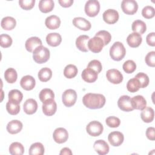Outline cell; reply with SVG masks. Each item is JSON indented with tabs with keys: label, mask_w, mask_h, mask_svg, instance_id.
Returning <instances> with one entry per match:
<instances>
[{
	"label": "cell",
	"mask_w": 155,
	"mask_h": 155,
	"mask_svg": "<svg viewBox=\"0 0 155 155\" xmlns=\"http://www.w3.org/2000/svg\"><path fill=\"white\" fill-rule=\"evenodd\" d=\"M105 97L102 94L89 93L85 94L82 98L84 105L90 109H99L105 104Z\"/></svg>",
	"instance_id": "obj_1"
},
{
	"label": "cell",
	"mask_w": 155,
	"mask_h": 155,
	"mask_svg": "<svg viewBox=\"0 0 155 155\" xmlns=\"http://www.w3.org/2000/svg\"><path fill=\"white\" fill-rule=\"evenodd\" d=\"M126 54V50L120 42H115L110 49V56L112 59L116 61L122 60Z\"/></svg>",
	"instance_id": "obj_2"
},
{
	"label": "cell",
	"mask_w": 155,
	"mask_h": 155,
	"mask_svg": "<svg viewBox=\"0 0 155 155\" xmlns=\"http://www.w3.org/2000/svg\"><path fill=\"white\" fill-rule=\"evenodd\" d=\"M50 50L42 45L38 47L33 52V60L38 64L46 62L50 58Z\"/></svg>",
	"instance_id": "obj_3"
},
{
	"label": "cell",
	"mask_w": 155,
	"mask_h": 155,
	"mask_svg": "<svg viewBox=\"0 0 155 155\" xmlns=\"http://www.w3.org/2000/svg\"><path fill=\"white\" fill-rule=\"evenodd\" d=\"M77 99V94L73 89L66 90L62 94V101L65 107H70L74 105Z\"/></svg>",
	"instance_id": "obj_4"
},
{
	"label": "cell",
	"mask_w": 155,
	"mask_h": 155,
	"mask_svg": "<svg viewBox=\"0 0 155 155\" xmlns=\"http://www.w3.org/2000/svg\"><path fill=\"white\" fill-rule=\"evenodd\" d=\"M100 4L97 0H89L85 5V12L90 17L96 16L99 12Z\"/></svg>",
	"instance_id": "obj_5"
},
{
	"label": "cell",
	"mask_w": 155,
	"mask_h": 155,
	"mask_svg": "<svg viewBox=\"0 0 155 155\" xmlns=\"http://www.w3.org/2000/svg\"><path fill=\"white\" fill-rule=\"evenodd\" d=\"M104 127L101 122L97 120L90 122L86 127V131L87 133L93 137L99 136L103 132Z\"/></svg>",
	"instance_id": "obj_6"
},
{
	"label": "cell",
	"mask_w": 155,
	"mask_h": 155,
	"mask_svg": "<svg viewBox=\"0 0 155 155\" xmlns=\"http://www.w3.org/2000/svg\"><path fill=\"white\" fill-rule=\"evenodd\" d=\"M121 8L124 13L132 15L137 12L138 4L134 0H123L121 2Z\"/></svg>",
	"instance_id": "obj_7"
},
{
	"label": "cell",
	"mask_w": 155,
	"mask_h": 155,
	"mask_svg": "<svg viewBox=\"0 0 155 155\" xmlns=\"http://www.w3.org/2000/svg\"><path fill=\"white\" fill-rule=\"evenodd\" d=\"M104 43L102 39L98 36H94L93 38L89 39L88 42V48L91 51L97 53H99L103 48Z\"/></svg>",
	"instance_id": "obj_8"
},
{
	"label": "cell",
	"mask_w": 155,
	"mask_h": 155,
	"mask_svg": "<svg viewBox=\"0 0 155 155\" xmlns=\"http://www.w3.org/2000/svg\"><path fill=\"white\" fill-rule=\"evenodd\" d=\"M106 77L109 82L114 84H119L123 81L122 74L115 68L108 70L106 73Z\"/></svg>",
	"instance_id": "obj_9"
},
{
	"label": "cell",
	"mask_w": 155,
	"mask_h": 155,
	"mask_svg": "<svg viewBox=\"0 0 155 155\" xmlns=\"http://www.w3.org/2000/svg\"><path fill=\"white\" fill-rule=\"evenodd\" d=\"M53 137L56 143H62L67 140L68 138V133L66 129L59 127L54 131Z\"/></svg>",
	"instance_id": "obj_10"
},
{
	"label": "cell",
	"mask_w": 155,
	"mask_h": 155,
	"mask_svg": "<svg viewBox=\"0 0 155 155\" xmlns=\"http://www.w3.org/2000/svg\"><path fill=\"white\" fill-rule=\"evenodd\" d=\"M104 21L108 24H115L119 19V13L114 9H108L102 15Z\"/></svg>",
	"instance_id": "obj_11"
},
{
	"label": "cell",
	"mask_w": 155,
	"mask_h": 155,
	"mask_svg": "<svg viewBox=\"0 0 155 155\" xmlns=\"http://www.w3.org/2000/svg\"><path fill=\"white\" fill-rule=\"evenodd\" d=\"M42 104V111L45 115L51 116L56 113L57 110V104L54 99L47 100Z\"/></svg>",
	"instance_id": "obj_12"
},
{
	"label": "cell",
	"mask_w": 155,
	"mask_h": 155,
	"mask_svg": "<svg viewBox=\"0 0 155 155\" xmlns=\"http://www.w3.org/2000/svg\"><path fill=\"white\" fill-rule=\"evenodd\" d=\"M117 105L121 110L124 111H131L134 110L132 107L131 97L127 95H123L119 98Z\"/></svg>",
	"instance_id": "obj_13"
},
{
	"label": "cell",
	"mask_w": 155,
	"mask_h": 155,
	"mask_svg": "<svg viewBox=\"0 0 155 155\" xmlns=\"http://www.w3.org/2000/svg\"><path fill=\"white\" fill-rule=\"evenodd\" d=\"M108 140L112 146L119 147L123 143L124 136L120 131H113L108 134Z\"/></svg>",
	"instance_id": "obj_14"
},
{
	"label": "cell",
	"mask_w": 155,
	"mask_h": 155,
	"mask_svg": "<svg viewBox=\"0 0 155 155\" xmlns=\"http://www.w3.org/2000/svg\"><path fill=\"white\" fill-rule=\"evenodd\" d=\"M73 24L78 28L84 31H88L91 27L90 21L82 17L74 18L73 19Z\"/></svg>",
	"instance_id": "obj_15"
},
{
	"label": "cell",
	"mask_w": 155,
	"mask_h": 155,
	"mask_svg": "<svg viewBox=\"0 0 155 155\" xmlns=\"http://www.w3.org/2000/svg\"><path fill=\"white\" fill-rule=\"evenodd\" d=\"M95 151L99 155H105L109 152V146L108 143L104 140H97L95 141L93 145Z\"/></svg>",
	"instance_id": "obj_16"
},
{
	"label": "cell",
	"mask_w": 155,
	"mask_h": 155,
	"mask_svg": "<svg viewBox=\"0 0 155 155\" xmlns=\"http://www.w3.org/2000/svg\"><path fill=\"white\" fill-rule=\"evenodd\" d=\"M20 85L24 90L29 91L34 88L36 85V81L33 76L26 75L23 76L21 79Z\"/></svg>",
	"instance_id": "obj_17"
},
{
	"label": "cell",
	"mask_w": 155,
	"mask_h": 155,
	"mask_svg": "<svg viewBox=\"0 0 155 155\" xmlns=\"http://www.w3.org/2000/svg\"><path fill=\"white\" fill-rule=\"evenodd\" d=\"M97 73L90 68L87 67L84 69L81 74L83 80L88 83H92L95 82L97 79Z\"/></svg>",
	"instance_id": "obj_18"
},
{
	"label": "cell",
	"mask_w": 155,
	"mask_h": 155,
	"mask_svg": "<svg viewBox=\"0 0 155 155\" xmlns=\"http://www.w3.org/2000/svg\"><path fill=\"white\" fill-rule=\"evenodd\" d=\"M41 45H42V41L41 39L36 36L28 38L25 44V48L29 52H33L38 47Z\"/></svg>",
	"instance_id": "obj_19"
},
{
	"label": "cell",
	"mask_w": 155,
	"mask_h": 155,
	"mask_svg": "<svg viewBox=\"0 0 155 155\" xmlns=\"http://www.w3.org/2000/svg\"><path fill=\"white\" fill-rule=\"evenodd\" d=\"M142 38L141 35L134 32L130 34L127 38V42L128 45L132 48L139 47L142 43Z\"/></svg>",
	"instance_id": "obj_20"
},
{
	"label": "cell",
	"mask_w": 155,
	"mask_h": 155,
	"mask_svg": "<svg viewBox=\"0 0 155 155\" xmlns=\"http://www.w3.org/2000/svg\"><path fill=\"white\" fill-rule=\"evenodd\" d=\"M23 108L24 112L27 114H34L38 109V104L37 102L32 99L30 98L25 101L24 104Z\"/></svg>",
	"instance_id": "obj_21"
},
{
	"label": "cell",
	"mask_w": 155,
	"mask_h": 155,
	"mask_svg": "<svg viewBox=\"0 0 155 155\" xmlns=\"http://www.w3.org/2000/svg\"><path fill=\"white\" fill-rule=\"evenodd\" d=\"M89 39L90 37L87 35H80L76 40V47L83 52H87L88 51V42Z\"/></svg>",
	"instance_id": "obj_22"
},
{
	"label": "cell",
	"mask_w": 155,
	"mask_h": 155,
	"mask_svg": "<svg viewBox=\"0 0 155 155\" xmlns=\"http://www.w3.org/2000/svg\"><path fill=\"white\" fill-rule=\"evenodd\" d=\"M132 107L134 109L142 110L147 106V101L145 99L140 95H137L131 98Z\"/></svg>",
	"instance_id": "obj_23"
},
{
	"label": "cell",
	"mask_w": 155,
	"mask_h": 155,
	"mask_svg": "<svg viewBox=\"0 0 155 155\" xmlns=\"http://www.w3.org/2000/svg\"><path fill=\"white\" fill-rule=\"evenodd\" d=\"M45 24L48 29L55 30L60 27L61 19L56 15H51L45 19Z\"/></svg>",
	"instance_id": "obj_24"
},
{
	"label": "cell",
	"mask_w": 155,
	"mask_h": 155,
	"mask_svg": "<svg viewBox=\"0 0 155 155\" xmlns=\"http://www.w3.org/2000/svg\"><path fill=\"white\" fill-rule=\"evenodd\" d=\"M22 128V124L18 120H12L7 125V130L11 134L19 133Z\"/></svg>",
	"instance_id": "obj_25"
},
{
	"label": "cell",
	"mask_w": 155,
	"mask_h": 155,
	"mask_svg": "<svg viewBox=\"0 0 155 155\" xmlns=\"http://www.w3.org/2000/svg\"><path fill=\"white\" fill-rule=\"evenodd\" d=\"M62 41V38L60 34L58 33H50L46 36L47 43L51 47L58 46Z\"/></svg>",
	"instance_id": "obj_26"
},
{
	"label": "cell",
	"mask_w": 155,
	"mask_h": 155,
	"mask_svg": "<svg viewBox=\"0 0 155 155\" xmlns=\"http://www.w3.org/2000/svg\"><path fill=\"white\" fill-rule=\"evenodd\" d=\"M16 25V21L14 18L11 16H6L2 19L1 25L2 28L5 30H13Z\"/></svg>",
	"instance_id": "obj_27"
},
{
	"label": "cell",
	"mask_w": 155,
	"mask_h": 155,
	"mask_svg": "<svg viewBox=\"0 0 155 155\" xmlns=\"http://www.w3.org/2000/svg\"><path fill=\"white\" fill-rule=\"evenodd\" d=\"M140 114V117L142 120L146 123L151 122L154 119V110L151 107H145L142 110Z\"/></svg>",
	"instance_id": "obj_28"
},
{
	"label": "cell",
	"mask_w": 155,
	"mask_h": 155,
	"mask_svg": "<svg viewBox=\"0 0 155 155\" xmlns=\"http://www.w3.org/2000/svg\"><path fill=\"white\" fill-rule=\"evenodd\" d=\"M54 4L53 0H41L39 2V8L42 13H48L53 9Z\"/></svg>",
	"instance_id": "obj_29"
},
{
	"label": "cell",
	"mask_w": 155,
	"mask_h": 155,
	"mask_svg": "<svg viewBox=\"0 0 155 155\" xmlns=\"http://www.w3.org/2000/svg\"><path fill=\"white\" fill-rule=\"evenodd\" d=\"M131 28L133 32L137 33L139 35L143 34L147 30L146 24L141 20L137 19L134 21L131 25Z\"/></svg>",
	"instance_id": "obj_30"
},
{
	"label": "cell",
	"mask_w": 155,
	"mask_h": 155,
	"mask_svg": "<svg viewBox=\"0 0 155 155\" xmlns=\"http://www.w3.org/2000/svg\"><path fill=\"white\" fill-rule=\"evenodd\" d=\"M6 110L10 114L16 115L18 114L20 111L19 103L12 100H8L6 104Z\"/></svg>",
	"instance_id": "obj_31"
},
{
	"label": "cell",
	"mask_w": 155,
	"mask_h": 155,
	"mask_svg": "<svg viewBox=\"0 0 155 155\" xmlns=\"http://www.w3.org/2000/svg\"><path fill=\"white\" fill-rule=\"evenodd\" d=\"M9 153L12 155H22L24 152V147L22 143L15 142L9 147Z\"/></svg>",
	"instance_id": "obj_32"
},
{
	"label": "cell",
	"mask_w": 155,
	"mask_h": 155,
	"mask_svg": "<svg viewBox=\"0 0 155 155\" xmlns=\"http://www.w3.org/2000/svg\"><path fill=\"white\" fill-rule=\"evenodd\" d=\"M44 147L40 142H35L33 143L28 151L30 155H42L44 153Z\"/></svg>",
	"instance_id": "obj_33"
},
{
	"label": "cell",
	"mask_w": 155,
	"mask_h": 155,
	"mask_svg": "<svg viewBox=\"0 0 155 155\" xmlns=\"http://www.w3.org/2000/svg\"><path fill=\"white\" fill-rule=\"evenodd\" d=\"M4 78L5 81L10 84L15 83L18 78V74L16 71L13 68H7L4 73Z\"/></svg>",
	"instance_id": "obj_34"
},
{
	"label": "cell",
	"mask_w": 155,
	"mask_h": 155,
	"mask_svg": "<svg viewBox=\"0 0 155 155\" xmlns=\"http://www.w3.org/2000/svg\"><path fill=\"white\" fill-rule=\"evenodd\" d=\"M38 76L41 82H47L51 78L52 71L49 68L44 67L39 70Z\"/></svg>",
	"instance_id": "obj_35"
},
{
	"label": "cell",
	"mask_w": 155,
	"mask_h": 155,
	"mask_svg": "<svg viewBox=\"0 0 155 155\" xmlns=\"http://www.w3.org/2000/svg\"><path fill=\"white\" fill-rule=\"evenodd\" d=\"M78 68L73 64L67 65L64 70V75L68 79L74 78L78 74Z\"/></svg>",
	"instance_id": "obj_36"
},
{
	"label": "cell",
	"mask_w": 155,
	"mask_h": 155,
	"mask_svg": "<svg viewBox=\"0 0 155 155\" xmlns=\"http://www.w3.org/2000/svg\"><path fill=\"white\" fill-rule=\"evenodd\" d=\"M39 97L41 101L44 103L47 100L54 99V94L52 90L50 88H44L40 91Z\"/></svg>",
	"instance_id": "obj_37"
},
{
	"label": "cell",
	"mask_w": 155,
	"mask_h": 155,
	"mask_svg": "<svg viewBox=\"0 0 155 155\" xmlns=\"http://www.w3.org/2000/svg\"><path fill=\"white\" fill-rule=\"evenodd\" d=\"M140 88V83L139 81L135 78L130 79L127 82V88L128 91H129L130 92H131V93L136 92L139 90Z\"/></svg>",
	"instance_id": "obj_38"
},
{
	"label": "cell",
	"mask_w": 155,
	"mask_h": 155,
	"mask_svg": "<svg viewBox=\"0 0 155 155\" xmlns=\"http://www.w3.org/2000/svg\"><path fill=\"white\" fill-rule=\"evenodd\" d=\"M8 100H12V101L17 102L19 104L22 101L23 98V94L21 93V91L16 89L10 90L8 93Z\"/></svg>",
	"instance_id": "obj_39"
},
{
	"label": "cell",
	"mask_w": 155,
	"mask_h": 155,
	"mask_svg": "<svg viewBox=\"0 0 155 155\" xmlns=\"http://www.w3.org/2000/svg\"><path fill=\"white\" fill-rule=\"evenodd\" d=\"M134 78L139 81L140 88H145L149 84V78L147 74L144 73H139Z\"/></svg>",
	"instance_id": "obj_40"
},
{
	"label": "cell",
	"mask_w": 155,
	"mask_h": 155,
	"mask_svg": "<svg viewBox=\"0 0 155 155\" xmlns=\"http://www.w3.org/2000/svg\"><path fill=\"white\" fill-rule=\"evenodd\" d=\"M124 71L130 74L133 73L136 69V63L132 60H128L125 61L122 66Z\"/></svg>",
	"instance_id": "obj_41"
},
{
	"label": "cell",
	"mask_w": 155,
	"mask_h": 155,
	"mask_svg": "<svg viewBox=\"0 0 155 155\" xmlns=\"http://www.w3.org/2000/svg\"><path fill=\"white\" fill-rule=\"evenodd\" d=\"M95 36H98L102 39V40L103 41V42L104 43V46L108 44L111 39V34L106 30L99 31L97 33H96Z\"/></svg>",
	"instance_id": "obj_42"
},
{
	"label": "cell",
	"mask_w": 155,
	"mask_h": 155,
	"mask_svg": "<svg viewBox=\"0 0 155 155\" xmlns=\"http://www.w3.org/2000/svg\"><path fill=\"white\" fill-rule=\"evenodd\" d=\"M12 44V39L10 36L7 34L0 35V45L3 48H8Z\"/></svg>",
	"instance_id": "obj_43"
},
{
	"label": "cell",
	"mask_w": 155,
	"mask_h": 155,
	"mask_svg": "<svg viewBox=\"0 0 155 155\" xmlns=\"http://www.w3.org/2000/svg\"><path fill=\"white\" fill-rule=\"evenodd\" d=\"M155 11L154 7L150 5L145 6L142 10V15L143 17L146 19H151L154 16Z\"/></svg>",
	"instance_id": "obj_44"
},
{
	"label": "cell",
	"mask_w": 155,
	"mask_h": 155,
	"mask_svg": "<svg viewBox=\"0 0 155 155\" xmlns=\"http://www.w3.org/2000/svg\"><path fill=\"white\" fill-rule=\"evenodd\" d=\"M106 124L111 128H117L120 125V119L115 116H109L105 120Z\"/></svg>",
	"instance_id": "obj_45"
},
{
	"label": "cell",
	"mask_w": 155,
	"mask_h": 155,
	"mask_svg": "<svg viewBox=\"0 0 155 155\" xmlns=\"http://www.w3.org/2000/svg\"><path fill=\"white\" fill-rule=\"evenodd\" d=\"M87 67L93 69L97 74L99 73L101 71L102 69V64L101 63V62L99 61L96 60V59H93V60L91 61L88 63V64L87 65Z\"/></svg>",
	"instance_id": "obj_46"
},
{
	"label": "cell",
	"mask_w": 155,
	"mask_h": 155,
	"mask_svg": "<svg viewBox=\"0 0 155 155\" xmlns=\"http://www.w3.org/2000/svg\"><path fill=\"white\" fill-rule=\"evenodd\" d=\"M35 4V0H19V4L20 7L25 10L31 9Z\"/></svg>",
	"instance_id": "obj_47"
},
{
	"label": "cell",
	"mask_w": 155,
	"mask_h": 155,
	"mask_svg": "<svg viewBox=\"0 0 155 155\" xmlns=\"http://www.w3.org/2000/svg\"><path fill=\"white\" fill-rule=\"evenodd\" d=\"M145 61L148 66L154 67L155 66V51H152L148 53L145 56Z\"/></svg>",
	"instance_id": "obj_48"
},
{
	"label": "cell",
	"mask_w": 155,
	"mask_h": 155,
	"mask_svg": "<svg viewBox=\"0 0 155 155\" xmlns=\"http://www.w3.org/2000/svg\"><path fill=\"white\" fill-rule=\"evenodd\" d=\"M146 41L148 45L155 46V33L152 32L149 33L146 38Z\"/></svg>",
	"instance_id": "obj_49"
},
{
	"label": "cell",
	"mask_w": 155,
	"mask_h": 155,
	"mask_svg": "<svg viewBox=\"0 0 155 155\" xmlns=\"http://www.w3.org/2000/svg\"><path fill=\"white\" fill-rule=\"evenodd\" d=\"M155 128L154 127H148L146 130V136L150 140H154L155 134H154Z\"/></svg>",
	"instance_id": "obj_50"
},
{
	"label": "cell",
	"mask_w": 155,
	"mask_h": 155,
	"mask_svg": "<svg viewBox=\"0 0 155 155\" xmlns=\"http://www.w3.org/2000/svg\"><path fill=\"white\" fill-rule=\"evenodd\" d=\"M59 4L63 7H69L71 6L73 3V0H59Z\"/></svg>",
	"instance_id": "obj_51"
},
{
	"label": "cell",
	"mask_w": 155,
	"mask_h": 155,
	"mask_svg": "<svg viewBox=\"0 0 155 155\" xmlns=\"http://www.w3.org/2000/svg\"><path fill=\"white\" fill-rule=\"evenodd\" d=\"M60 155H63V154H66V155H71L72 154V152L71 151V150L68 148H67V147H65L64 148H62L61 150V152L59 153Z\"/></svg>",
	"instance_id": "obj_52"
}]
</instances>
